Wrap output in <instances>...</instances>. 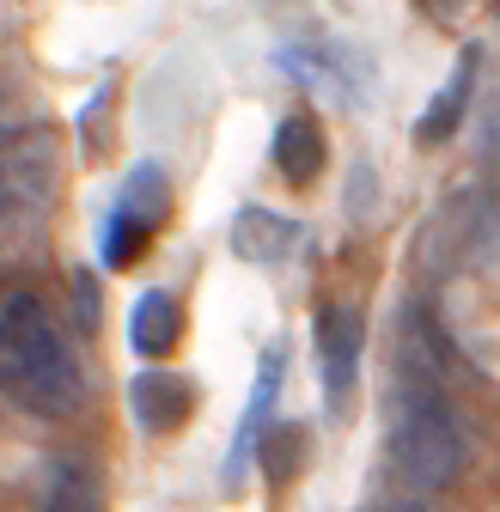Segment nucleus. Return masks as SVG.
<instances>
[{
	"instance_id": "nucleus-2",
	"label": "nucleus",
	"mask_w": 500,
	"mask_h": 512,
	"mask_svg": "<svg viewBox=\"0 0 500 512\" xmlns=\"http://www.w3.org/2000/svg\"><path fill=\"white\" fill-rule=\"evenodd\" d=\"M391 470L409 488H446L470 464V427L446 391H391Z\"/></svg>"
},
{
	"instance_id": "nucleus-9",
	"label": "nucleus",
	"mask_w": 500,
	"mask_h": 512,
	"mask_svg": "<svg viewBox=\"0 0 500 512\" xmlns=\"http://www.w3.org/2000/svg\"><path fill=\"white\" fill-rule=\"evenodd\" d=\"M281 366H287V354L269 348V360H263V372H257V391H250V409H244V421H238L232 458H226V482H232V488H238V476H244V464H250V445H257V433L269 427V409H275V397H281Z\"/></svg>"
},
{
	"instance_id": "nucleus-11",
	"label": "nucleus",
	"mask_w": 500,
	"mask_h": 512,
	"mask_svg": "<svg viewBox=\"0 0 500 512\" xmlns=\"http://www.w3.org/2000/svg\"><path fill=\"white\" fill-rule=\"evenodd\" d=\"M43 512H104V476L86 458H61L49 470V494Z\"/></svg>"
},
{
	"instance_id": "nucleus-1",
	"label": "nucleus",
	"mask_w": 500,
	"mask_h": 512,
	"mask_svg": "<svg viewBox=\"0 0 500 512\" xmlns=\"http://www.w3.org/2000/svg\"><path fill=\"white\" fill-rule=\"evenodd\" d=\"M0 391L37 421H68L86 409V372L68 348V330L25 287L0 299Z\"/></svg>"
},
{
	"instance_id": "nucleus-15",
	"label": "nucleus",
	"mask_w": 500,
	"mask_h": 512,
	"mask_svg": "<svg viewBox=\"0 0 500 512\" xmlns=\"http://www.w3.org/2000/svg\"><path fill=\"white\" fill-rule=\"evenodd\" d=\"M415 7H421L427 19H440V25H458V19L470 13V0H415Z\"/></svg>"
},
{
	"instance_id": "nucleus-10",
	"label": "nucleus",
	"mask_w": 500,
	"mask_h": 512,
	"mask_svg": "<svg viewBox=\"0 0 500 512\" xmlns=\"http://www.w3.org/2000/svg\"><path fill=\"white\" fill-rule=\"evenodd\" d=\"M129 342H135V354H147V360L171 354V348L183 342V305H177L171 293H141L135 311H129Z\"/></svg>"
},
{
	"instance_id": "nucleus-3",
	"label": "nucleus",
	"mask_w": 500,
	"mask_h": 512,
	"mask_svg": "<svg viewBox=\"0 0 500 512\" xmlns=\"http://www.w3.org/2000/svg\"><path fill=\"white\" fill-rule=\"evenodd\" d=\"M61 183V135L49 122L0 128V226H25L49 214Z\"/></svg>"
},
{
	"instance_id": "nucleus-12",
	"label": "nucleus",
	"mask_w": 500,
	"mask_h": 512,
	"mask_svg": "<svg viewBox=\"0 0 500 512\" xmlns=\"http://www.w3.org/2000/svg\"><path fill=\"white\" fill-rule=\"evenodd\" d=\"M116 208H122V214H135V220H147V226L159 232V226H165V214H171V177H165V165L141 159L129 177H122Z\"/></svg>"
},
{
	"instance_id": "nucleus-7",
	"label": "nucleus",
	"mask_w": 500,
	"mask_h": 512,
	"mask_svg": "<svg viewBox=\"0 0 500 512\" xmlns=\"http://www.w3.org/2000/svg\"><path fill=\"white\" fill-rule=\"evenodd\" d=\"M470 92H476V49H464V61L452 68V80L440 86V98L421 110V122H415L421 147H446V141L458 135L464 116H470Z\"/></svg>"
},
{
	"instance_id": "nucleus-14",
	"label": "nucleus",
	"mask_w": 500,
	"mask_h": 512,
	"mask_svg": "<svg viewBox=\"0 0 500 512\" xmlns=\"http://www.w3.org/2000/svg\"><path fill=\"white\" fill-rule=\"evenodd\" d=\"M147 244H153V226H147V220L122 214V208H110V214H104V238H98L104 269H135L141 256H147Z\"/></svg>"
},
{
	"instance_id": "nucleus-13",
	"label": "nucleus",
	"mask_w": 500,
	"mask_h": 512,
	"mask_svg": "<svg viewBox=\"0 0 500 512\" xmlns=\"http://www.w3.org/2000/svg\"><path fill=\"white\" fill-rule=\"evenodd\" d=\"M257 470L275 482V488H287L299 470H305V452H311V439H305V427H293V421H275V427H263L257 433Z\"/></svg>"
},
{
	"instance_id": "nucleus-16",
	"label": "nucleus",
	"mask_w": 500,
	"mask_h": 512,
	"mask_svg": "<svg viewBox=\"0 0 500 512\" xmlns=\"http://www.w3.org/2000/svg\"><path fill=\"white\" fill-rule=\"evenodd\" d=\"M74 287H80V330L92 336V330H98V293H92V275H74Z\"/></svg>"
},
{
	"instance_id": "nucleus-8",
	"label": "nucleus",
	"mask_w": 500,
	"mask_h": 512,
	"mask_svg": "<svg viewBox=\"0 0 500 512\" xmlns=\"http://www.w3.org/2000/svg\"><path fill=\"white\" fill-rule=\"evenodd\" d=\"M232 250L244 263H281V256L299 250V220H287L275 208H244L232 220Z\"/></svg>"
},
{
	"instance_id": "nucleus-4",
	"label": "nucleus",
	"mask_w": 500,
	"mask_h": 512,
	"mask_svg": "<svg viewBox=\"0 0 500 512\" xmlns=\"http://www.w3.org/2000/svg\"><path fill=\"white\" fill-rule=\"evenodd\" d=\"M360 342H366V317L348 299H330L318 311V360H324V403L348 409L354 378H360Z\"/></svg>"
},
{
	"instance_id": "nucleus-6",
	"label": "nucleus",
	"mask_w": 500,
	"mask_h": 512,
	"mask_svg": "<svg viewBox=\"0 0 500 512\" xmlns=\"http://www.w3.org/2000/svg\"><path fill=\"white\" fill-rule=\"evenodd\" d=\"M269 159H275V171H281L293 189L318 183V171H324V159H330L318 116H305V110H299V116H287V122L275 128V147H269Z\"/></svg>"
},
{
	"instance_id": "nucleus-5",
	"label": "nucleus",
	"mask_w": 500,
	"mask_h": 512,
	"mask_svg": "<svg viewBox=\"0 0 500 512\" xmlns=\"http://www.w3.org/2000/svg\"><path fill=\"white\" fill-rule=\"evenodd\" d=\"M129 409L147 433H177L196 415V384L183 372H135L129 378Z\"/></svg>"
}]
</instances>
